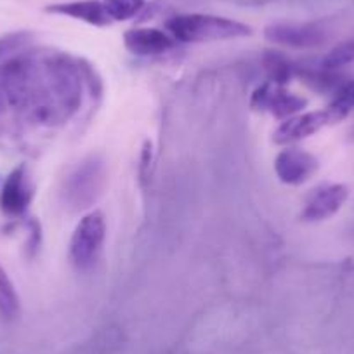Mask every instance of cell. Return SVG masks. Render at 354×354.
Returning a JSON list of instances; mask_svg holds the SVG:
<instances>
[{"mask_svg":"<svg viewBox=\"0 0 354 354\" xmlns=\"http://www.w3.org/2000/svg\"><path fill=\"white\" fill-rule=\"evenodd\" d=\"M6 104L39 125H63L77 115L84 78L77 63L59 53H25L0 64Z\"/></svg>","mask_w":354,"mask_h":354,"instance_id":"obj_1","label":"cell"},{"mask_svg":"<svg viewBox=\"0 0 354 354\" xmlns=\"http://www.w3.org/2000/svg\"><path fill=\"white\" fill-rule=\"evenodd\" d=\"M167 30L177 42L203 44L250 37L252 28L245 23L212 15H177L167 21Z\"/></svg>","mask_w":354,"mask_h":354,"instance_id":"obj_2","label":"cell"},{"mask_svg":"<svg viewBox=\"0 0 354 354\" xmlns=\"http://www.w3.org/2000/svg\"><path fill=\"white\" fill-rule=\"evenodd\" d=\"M106 238V221L103 212L93 210L80 219L70 240L71 264L78 271H87L96 264Z\"/></svg>","mask_w":354,"mask_h":354,"instance_id":"obj_3","label":"cell"},{"mask_svg":"<svg viewBox=\"0 0 354 354\" xmlns=\"http://www.w3.org/2000/svg\"><path fill=\"white\" fill-rule=\"evenodd\" d=\"M270 42L290 49H318L328 40V30L322 23H273L266 26Z\"/></svg>","mask_w":354,"mask_h":354,"instance_id":"obj_4","label":"cell"},{"mask_svg":"<svg viewBox=\"0 0 354 354\" xmlns=\"http://www.w3.org/2000/svg\"><path fill=\"white\" fill-rule=\"evenodd\" d=\"M250 104L254 110L266 111V113L273 115L274 118L287 120L304 110L308 106V100L294 93H288L283 88V85L268 82L255 88Z\"/></svg>","mask_w":354,"mask_h":354,"instance_id":"obj_5","label":"cell"},{"mask_svg":"<svg viewBox=\"0 0 354 354\" xmlns=\"http://www.w3.org/2000/svg\"><path fill=\"white\" fill-rule=\"evenodd\" d=\"M319 163L315 155L301 148H290L278 153L274 160V172L283 185L301 186L308 183L318 170Z\"/></svg>","mask_w":354,"mask_h":354,"instance_id":"obj_6","label":"cell"},{"mask_svg":"<svg viewBox=\"0 0 354 354\" xmlns=\"http://www.w3.org/2000/svg\"><path fill=\"white\" fill-rule=\"evenodd\" d=\"M328 124H335V118L332 117L328 108L319 111H309V113H297L281 122L280 127L274 131L273 141L281 146L294 145V142L316 134Z\"/></svg>","mask_w":354,"mask_h":354,"instance_id":"obj_7","label":"cell"},{"mask_svg":"<svg viewBox=\"0 0 354 354\" xmlns=\"http://www.w3.org/2000/svg\"><path fill=\"white\" fill-rule=\"evenodd\" d=\"M103 185V163L96 158L84 162L71 176L68 185V200L77 209L88 207L96 200Z\"/></svg>","mask_w":354,"mask_h":354,"instance_id":"obj_8","label":"cell"},{"mask_svg":"<svg viewBox=\"0 0 354 354\" xmlns=\"http://www.w3.org/2000/svg\"><path fill=\"white\" fill-rule=\"evenodd\" d=\"M349 196V188L344 185H325L311 193L302 210V219L319 223L335 216Z\"/></svg>","mask_w":354,"mask_h":354,"instance_id":"obj_9","label":"cell"},{"mask_svg":"<svg viewBox=\"0 0 354 354\" xmlns=\"http://www.w3.org/2000/svg\"><path fill=\"white\" fill-rule=\"evenodd\" d=\"M33 189L26 176V167L19 165L6 179L0 192V210L9 217H19L32 202Z\"/></svg>","mask_w":354,"mask_h":354,"instance_id":"obj_10","label":"cell"},{"mask_svg":"<svg viewBox=\"0 0 354 354\" xmlns=\"http://www.w3.org/2000/svg\"><path fill=\"white\" fill-rule=\"evenodd\" d=\"M177 40L158 28H131L124 33L127 50L136 56H158L176 47Z\"/></svg>","mask_w":354,"mask_h":354,"instance_id":"obj_11","label":"cell"},{"mask_svg":"<svg viewBox=\"0 0 354 354\" xmlns=\"http://www.w3.org/2000/svg\"><path fill=\"white\" fill-rule=\"evenodd\" d=\"M46 12L57 16H66V18L84 21L87 25L110 26L111 19L104 9L103 2L100 0H75V2H59V4H50L46 8Z\"/></svg>","mask_w":354,"mask_h":354,"instance_id":"obj_12","label":"cell"},{"mask_svg":"<svg viewBox=\"0 0 354 354\" xmlns=\"http://www.w3.org/2000/svg\"><path fill=\"white\" fill-rule=\"evenodd\" d=\"M19 315V297L12 285L11 278L0 266V316L6 319H15Z\"/></svg>","mask_w":354,"mask_h":354,"instance_id":"obj_13","label":"cell"},{"mask_svg":"<svg viewBox=\"0 0 354 354\" xmlns=\"http://www.w3.org/2000/svg\"><path fill=\"white\" fill-rule=\"evenodd\" d=\"M111 21H129L146 8V0H103Z\"/></svg>","mask_w":354,"mask_h":354,"instance_id":"obj_14","label":"cell"},{"mask_svg":"<svg viewBox=\"0 0 354 354\" xmlns=\"http://www.w3.org/2000/svg\"><path fill=\"white\" fill-rule=\"evenodd\" d=\"M354 63V37L349 40H344L339 46L333 47L322 61V68L332 71L339 70V68L347 66V64Z\"/></svg>","mask_w":354,"mask_h":354,"instance_id":"obj_15","label":"cell"},{"mask_svg":"<svg viewBox=\"0 0 354 354\" xmlns=\"http://www.w3.org/2000/svg\"><path fill=\"white\" fill-rule=\"evenodd\" d=\"M351 110H354V80L340 85V88L335 93V97L328 106V111L335 118V122L346 118Z\"/></svg>","mask_w":354,"mask_h":354,"instance_id":"obj_16","label":"cell"},{"mask_svg":"<svg viewBox=\"0 0 354 354\" xmlns=\"http://www.w3.org/2000/svg\"><path fill=\"white\" fill-rule=\"evenodd\" d=\"M30 33L28 32H19L12 33V35H6L0 39V64L4 61L11 59V57L18 56L23 53L30 42Z\"/></svg>","mask_w":354,"mask_h":354,"instance_id":"obj_17","label":"cell"},{"mask_svg":"<svg viewBox=\"0 0 354 354\" xmlns=\"http://www.w3.org/2000/svg\"><path fill=\"white\" fill-rule=\"evenodd\" d=\"M266 66H268V71H270L271 82L274 84H287L292 77V66L287 61V57H283L281 54L270 53L266 56Z\"/></svg>","mask_w":354,"mask_h":354,"instance_id":"obj_18","label":"cell"},{"mask_svg":"<svg viewBox=\"0 0 354 354\" xmlns=\"http://www.w3.org/2000/svg\"><path fill=\"white\" fill-rule=\"evenodd\" d=\"M8 108V104H6V100H4V94L0 93V115L4 113V110Z\"/></svg>","mask_w":354,"mask_h":354,"instance_id":"obj_19","label":"cell"}]
</instances>
